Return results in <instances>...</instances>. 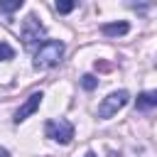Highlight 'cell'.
Segmentation results:
<instances>
[{
	"instance_id": "obj_1",
	"label": "cell",
	"mask_w": 157,
	"mask_h": 157,
	"mask_svg": "<svg viewBox=\"0 0 157 157\" xmlns=\"http://www.w3.org/2000/svg\"><path fill=\"white\" fill-rule=\"evenodd\" d=\"M61 56H64V42H59V39H47V42H42L39 44V49L34 52V69H39V71H44V69H52V66H56L59 61H61Z\"/></svg>"
},
{
	"instance_id": "obj_2",
	"label": "cell",
	"mask_w": 157,
	"mask_h": 157,
	"mask_svg": "<svg viewBox=\"0 0 157 157\" xmlns=\"http://www.w3.org/2000/svg\"><path fill=\"white\" fill-rule=\"evenodd\" d=\"M44 132H47L49 140H54V142H59V145H69L71 137H74V125H71L69 120H64V118H59V120H47Z\"/></svg>"
},
{
	"instance_id": "obj_3",
	"label": "cell",
	"mask_w": 157,
	"mask_h": 157,
	"mask_svg": "<svg viewBox=\"0 0 157 157\" xmlns=\"http://www.w3.org/2000/svg\"><path fill=\"white\" fill-rule=\"evenodd\" d=\"M128 101H130V93H128V91H113V93H108V96L103 98V103L98 105V118H103V120L113 118Z\"/></svg>"
},
{
	"instance_id": "obj_4",
	"label": "cell",
	"mask_w": 157,
	"mask_h": 157,
	"mask_svg": "<svg viewBox=\"0 0 157 157\" xmlns=\"http://www.w3.org/2000/svg\"><path fill=\"white\" fill-rule=\"evenodd\" d=\"M20 37H22V42H25L27 47H32V44H37L39 39H44V25H42L34 15H27L25 22H22V27H20Z\"/></svg>"
},
{
	"instance_id": "obj_5",
	"label": "cell",
	"mask_w": 157,
	"mask_h": 157,
	"mask_svg": "<svg viewBox=\"0 0 157 157\" xmlns=\"http://www.w3.org/2000/svg\"><path fill=\"white\" fill-rule=\"evenodd\" d=\"M42 98H44V93H42V91H34V93H32V96H29V98H27V101H25V103L17 108V110H15V118H12V120H15V123L27 120V118H29V115H32V113L39 108Z\"/></svg>"
},
{
	"instance_id": "obj_6",
	"label": "cell",
	"mask_w": 157,
	"mask_h": 157,
	"mask_svg": "<svg viewBox=\"0 0 157 157\" xmlns=\"http://www.w3.org/2000/svg\"><path fill=\"white\" fill-rule=\"evenodd\" d=\"M101 32H103L105 37H123V34L130 32V25H128V22H105V25L101 27Z\"/></svg>"
},
{
	"instance_id": "obj_7",
	"label": "cell",
	"mask_w": 157,
	"mask_h": 157,
	"mask_svg": "<svg viewBox=\"0 0 157 157\" xmlns=\"http://www.w3.org/2000/svg\"><path fill=\"white\" fill-rule=\"evenodd\" d=\"M157 105V91H145L135 98V108L145 110V108H155Z\"/></svg>"
},
{
	"instance_id": "obj_8",
	"label": "cell",
	"mask_w": 157,
	"mask_h": 157,
	"mask_svg": "<svg viewBox=\"0 0 157 157\" xmlns=\"http://www.w3.org/2000/svg\"><path fill=\"white\" fill-rule=\"evenodd\" d=\"M25 5V0H0V12H15V10H20Z\"/></svg>"
},
{
	"instance_id": "obj_9",
	"label": "cell",
	"mask_w": 157,
	"mask_h": 157,
	"mask_svg": "<svg viewBox=\"0 0 157 157\" xmlns=\"http://www.w3.org/2000/svg\"><path fill=\"white\" fill-rule=\"evenodd\" d=\"M74 5H76L74 0H56V2H54V7H56L59 15H69V12L74 10Z\"/></svg>"
},
{
	"instance_id": "obj_10",
	"label": "cell",
	"mask_w": 157,
	"mask_h": 157,
	"mask_svg": "<svg viewBox=\"0 0 157 157\" xmlns=\"http://www.w3.org/2000/svg\"><path fill=\"white\" fill-rule=\"evenodd\" d=\"M10 59H15V49L7 42H0V61H10Z\"/></svg>"
},
{
	"instance_id": "obj_11",
	"label": "cell",
	"mask_w": 157,
	"mask_h": 157,
	"mask_svg": "<svg viewBox=\"0 0 157 157\" xmlns=\"http://www.w3.org/2000/svg\"><path fill=\"white\" fill-rule=\"evenodd\" d=\"M81 86H83L86 91H93V88L98 86V78H96L93 74H83V76H81Z\"/></svg>"
},
{
	"instance_id": "obj_12",
	"label": "cell",
	"mask_w": 157,
	"mask_h": 157,
	"mask_svg": "<svg viewBox=\"0 0 157 157\" xmlns=\"http://www.w3.org/2000/svg\"><path fill=\"white\" fill-rule=\"evenodd\" d=\"M0 157H10V152H7L5 147H0Z\"/></svg>"
},
{
	"instance_id": "obj_13",
	"label": "cell",
	"mask_w": 157,
	"mask_h": 157,
	"mask_svg": "<svg viewBox=\"0 0 157 157\" xmlns=\"http://www.w3.org/2000/svg\"><path fill=\"white\" fill-rule=\"evenodd\" d=\"M86 157H98V155L96 152H86Z\"/></svg>"
}]
</instances>
